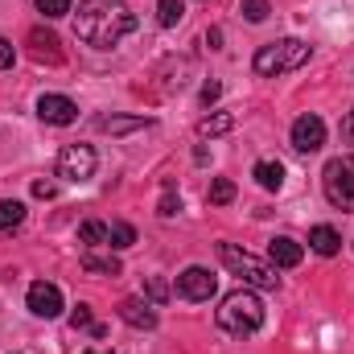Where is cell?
<instances>
[{
	"instance_id": "cell-16",
	"label": "cell",
	"mask_w": 354,
	"mask_h": 354,
	"mask_svg": "<svg viewBox=\"0 0 354 354\" xmlns=\"http://www.w3.org/2000/svg\"><path fill=\"white\" fill-rule=\"evenodd\" d=\"M252 177H256L264 189H280V185H284V165H280V161H256Z\"/></svg>"
},
{
	"instance_id": "cell-11",
	"label": "cell",
	"mask_w": 354,
	"mask_h": 354,
	"mask_svg": "<svg viewBox=\"0 0 354 354\" xmlns=\"http://www.w3.org/2000/svg\"><path fill=\"white\" fill-rule=\"evenodd\" d=\"M268 260L276 268H297L305 260V248H301L297 239H288V235H276V239L268 243Z\"/></svg>"
},
{
	"instance_id": "cell-20",
	"label": "cell",
	"mask_w": 354,
	"mask_h": 354,
	"mask_svg": "<svg viewBox=\"0 0 354 354\" xmlns=\"http://www.w3.org/2000/svg\"><path fill=\"white\" fill-rule=\"evenodd\" d=\"M181 17H185V0H157V21L165 29H174Z\"/></svg>"
},
{
	"instance_id": "cell-12",
	"label": "cell",
	"mask_w": 354,
	"mask_h": 354,
	"mask_svg": "<svg viewBox=\"0 0 354 354\" xmlns=\"http://www.w3.org/2000/svg\"><path fill=\"white\" fill-rule=\"evenodd\" d=\"M120 317H124L132 330H153V326H157L153 305H145V301H136V297H124V301H120Z\"/></svg>"
},
{
	"instance_id": "cell-21",
	"label": "cell",
	"mask_w": 354,
	"mask_h": 354,
	"mask_svg": "<svg viewBox=\"0 0 354 354\" xmlns=\"http://www.w3.org/2000/svg\"><path fill=\"white\" fill-rule=\"evenodd\" d=\"M83 268H87V272H99V276H120V260H111V256H95V252L83 256Z\"/></svg>"
},
{
	"instance_id": "cell-32",
	"label": "cell",
	"mask_w": 354,
	"mask_h": 354,
	"mask_svg": "<svg viewBox=\"0 0 354 354\" xmlns=\"http://www.w3.org/2000/svg\"><path fill=\"white\" fill-rule=\"evenodd\" d=\"M33 198H54V185L50 181H33Z\"/></svg>"
},
{
	"instance_id": "cell-6",
	"label": "cell",
	"mask_w": 354,
	"mask_h": 354,
	"mask_svg": "<svg viewBox=\"0 0 354 354\" xmlns=\"http://www.w3.org/2000/svg\"><path fill=\"white\" fill-rule=\"evenodd\" d=\"M95 165H99V157L91 145H62V153H58V177H66V181H91Z\"/></svg>"
},
{
	"instance_id": "cell-27",
	"label": "cell",
	"mask_w": 354,
	"mask_h": 354,
	"mask_svg": "<svg viewBox=\"0 0 354 354\" xmlns=\"http://www.w3.org/2000/svg\"><path fill=\"white\" fill-rule=\"evenodd\" d=\"M71 326H75V330H87V326H91V305H75Z\"/></svg>"
},
{
	"instance_id": "cell-4",
	"label": "cell",
	"mask_w": 354,
	"mask_h": 354,
	"mask_svg": "<svg viewBox=\"0 0 354 354\" xmlns=\"http://www.w3.org/2000/svg\"><path fill=\"white\" fill-rule=\"evenodd\" d=\"M218 260L231 268L248 288H268V292H272V288L280 284L272 260H256L252 252H243V248H235V243H218Z\"/></svg>"
},
{
	"instance_id": "cell-31",
	"label": "cell",
	"mask_w": 354,
	"mask_h": 354,
	"mask_svg": "<svg viewBox=\"0 0 354 354\" xmlns=\"http://www.w3.org/2000/svg\"><path fill=\"white\" fill-rule=\"evenodd\" d=\"M342 140H346V145L354 149V111L346 115V120H342Z\"/></svg>"
},
{
	"instance_id": "cell-15",
	"label": "cell",
	"mask_w": 354,
	"mask_h": 354,
	"mask_svg": "<svg viewBox=\"0 0 354 354\" xmlns=\"http://www.w3.org/2000/svg\"><path fill=\"white\" fill-rule=\"evenodd\" d=\"M309 248H313L317 256H338L342 235H338L334 227H326V223H322V227H313V231H309Z\"/></svg>"
},
{
	"instance_id": "cell-34",
	"label": "cell",
	"mask_w": 354,
	"mask_h": 354,
	"mask_svg": "<svg viewBox=\"0 0 354 354\" xmlns=\"http://www.w3.org/2000/svg\"><path fill=\"white\" fill-rule=\"evenodd\" d=\"M87 354H95V351H87Z\"/></svg>"
},
{
	"instance_id": "cell-30",
	"label": "cell",
	"mask_w": 354,
	"mask_h": 354,
	"mask_svg": "<svg viewBox=\"0 0 354 354\" xmlns=\"http://www.w3.org/2000/svg\"><path fill=\"white\" fill-rule=\"evenodd\" d=\"M218 95H223V87H218V83H206V87H202V103L210 107V103H214Z\"/></svg>"
},
{
	"instance_id": "cell-8",
	"label": "cell",
	"mask_w": 354,
	"mask_h": 354,
	"mask_svg": "<svg viewBox=\"0 0 354 354\" xmlns=\"http://www.w3.org/2000/svg\"><path fill=\"white\" fill-rule=\"evenodd\" d=\"M29 313H37V317H58L62 313V288L58 284H50V280H37V284H29Z\"/></svg>"
},
{
	"instance_id": "cell-22",
	"label": "cell",
	"mask_w": 354,
	"mask_h": 354,
	"mask_svg": "<svg viewBox=\"0 0 354 354\" xmlns=\"http://www.w3.org/2000/svg\"><path fill=\"white\" fill-rule=\"evenodd\" d=\"M206 198H210L214 206H227V202L235 198V181H231V177H214V181H210V194H206Z\"/></svg>"
},
{
	"instance_id": "cell-1",
	"label": "cell",
	"mask_w": 354,
	"mask_h": 354,
	"mask_svg": "<svg viewBox=\"0 0 354 354\" xmlns=\"http://www.w3.org/2000/svg\"><path fill=\"white\" fill-rule=\"evenodd\" d=\"M132 29H136V12L124 0H83L75 12V33L95 50L120 46Z\"/></svg>"
},
{
	"instance_id": "cell-17",
	"label": "cell",
	"mask_w": 354,
	"mask_h": 354,
	"mask_svg": "<svg viewBox=\"0 0 354 354\" xmlns=\"http://www.w3.org/2000/svg\"><path fill=\"white\" fill-rule=\"evenodd\" d=\"M231 128H235V115L231 111H218V115H206L198 124V136H227Z\"/></svg>"
},
{
	"instance_id": "cell-3",
	"label": "cell",
	"mask_w": 354,
	"mask_h": 354,
	"mask_svg": "<svg viewBox=\"0 0 354 354\" xmlns=\"http://www.w3.org/2000/svg\"><path fill=\"white\" fill-rule=\"evenodd\" d=\"M309 46L301 41V37H280V41H268L256 50V75H264V79H276V75H288V71H301L305 62H309Z\"/></svg>"
},
{
	"instance_id": "cell-2",
	"label": "cell",
	"mask_w": 354,
	"mask_h": 354,
	"mask_svg": "<svg viewBox=\"0 0 354 354\" xmlns=\"http://www.w3.org/2000/svg\"><path fill=\"white\" fill-rule=\"evenodd\" d=\"M218 326H223L227 334H235V338L256 334V330L264 326V305H260V297H256L248 284L235 288V292H227L223 305H218Z\"/></svg>"
},
{
	"instance_id": "cell-25",
	"label": "cell",
	"mask_w": 354,
	"mask_h": 354,
	"mask_svg": "<svg viewBox=\"0 0 354 354\" xmlns=\"http://www.w3.org/2000/svg\"><path fill=\"white\" fill-rule=\"evenodd\" d=\"M243 17H248L252 25H260L268 17V0H243Z\"/></svg>"
},
{
	"instance_id": "cell-23",
	"label": "cell",
	"mask_w": 354,
	"mask_h": 354,
	"mask_svg": "<svg viewBox=\"0 0 354 354\" xmlns=\"http://www.w3.org/2000/svg\"><path fill=\"white\" fill-rule=\"evenodd\" d=\"M79 239L91 243V248H99V243H107V227H103L99 218H87V223L79 227Z\"/></svg>"
},
{
	"instance_id": "cell-33",
	"label": "cell",
	"mask_w": 354,
	"mask_h": 354,
	"mask_svg": "<svg viewBox=\"0 0 354 354\" xmlns=\"http://www.w3.org/2000/svg\"><path fill=\"white\" fill-rule=\"evenodd\" d=\"M206 46L218 50V46H223V29H210V33H206Z\"/></svg>"
},
{
	"instance_id": "cell-19",
	"label": "cell",
	"mask_w": 354,
	"mask_h": 354,
	"mask_svg": "<svg viewBox=\"0 0 354 354\" xmlns=\"http://www.w3.org/2000/svg\"><path fill=\"white\" fill-rule=\"evenodd\" d=\"M25 223V202L17 198H0V231H12Z\"/></svg>"
},
{
	"instance_id": "cell-29",
	"label": "cell",
	"mask_w": 354,
	"mask_h": 354,
	"mask_svg": "<svg viewBox=\"0 0 354 354\" xmlns=\"http://www.w3.org/2000/svg\"><path fill=\"white\" fill-rule=\"evenodd\" d=\"M4 66H12V41L8 37H0V71Z\"/></svg>"
},
{
	"instance_id": "cell-9",
	"label": "cell",
	"mask_w": 354,
	"mask_h": 354,
	"mask_svg": "<svg viewBox=\"0 0 354 354\" xmlns=\"http://www.w3.org/2000/svg\"><path fill=\"white\" fill-rule=\"evenodd\" d=\"M326 145V124H322V115H301L297 124H292V149L297 153H317Z\"/></svg>"
},
{
	"instance_id": "cell-24",
	"label": "cell",
	"mask_w": 354,
	"mask_h": 354,
	"mask_svg": "<svg viewBox=\"0 0 354 354\" xmlns=\"http://www.w3.org/2000/svg\"><path fill=\"white\" fill-rule=\"evenodd\" d=\"M37 8H41L50 21H58V17H66V12L75 8V0H37Z\"/></svg>"
},
{
	"instance_id": "cell-13",
	"label": "cell",
	"mask_w": 354,
	"mask_h": 354,
	"mask_svg": "<svg viewBox=\"0 0 354 354\" xmlns=\"http://www.w3.org/2000/svg\"><path fill=\"white\" fill-rule=\"evenodd\" d=\"M29 54L37 58V62H62V50H58V37L54 33H46V29H33L29 33Z\"/></svg>"
},
{
	"instance_id": "cell-28",
	"label": "cell",
	"mask_w": 354,
	"mask_h": 354,
	"mask_svg": "<svg viewBox=\"0 0 354 354\" xmlns=\"http://www.w3.org/2000/svg\"><path fill=\"white\" fill-rule=\"evenodd\" d=\"M149 297H153V301H165V297H169L165 280H149Z\"/></svg>"
},
{
	"instance_id": "cell-5",
	"label": "cell",
	"mask_w": 354,
	"mask_h": 354,
	"mask_svg": "<svg viewBox=\"0 0 354 354\" xmlns=\"http://www.w3.org/2000/svg\"><path fill=\"white\" fill-rule=\"evenodd\" d=\"M322 185L338 210H354V157H334L322 174Z\"/></svg>"
},
{
	"instance_id": "cell-18",
	"label": "cell",
	"mask_w": 354,
	"mask_h": 354,
	"mask_svg": "<svg viewBox=\"0 0 354 354\" xmlns=\"http://www.w3.org/2000/svg\"><path fill=\"white\" fill-rule=\"evenodd\" d=\"M132 243H136V227H132V223H111V227H107V248L128 252Z\"/></svg>"
},
{
	"instance_id": "cell-26",
	"label": "cell",
	"mask_w": 354,
	"mask_h": 354,
	"mask_svg": "<svg viewBox=\"0 0 354 354\" xmlns=\"http://www.w3.org/2000/svg\"><path fill=\"white\" fill-rule=\"evenodd\" d=\"M177 210H181V198H177L174 189H169V194H165V198L157 202V214H165V218H174Z\"/></svg>"
},
{
	"instance_id": "cell-7",
	"label": "cell",
	"mask_w": 354,
	"mask_h": 354,
	"mask_svg": "<svg viewBox=\"0 0 354 354\" xmlns=\"http://www.w3.org/2000/svg\"><path fill=\"white\" fill-rule=\"evenodd\" d=\"M214 288H218V280L210 276V268H185L177 276V297H185V301H210Z\"/></svg>"
},
{
	"instance_id": "cell-10",
	"label": "cell",
	"mask_w": 354,
	"mask_h": 354,
	"mask_svg": "<svg viewBox=\"0 0 354 354\" xmlns=\"http://www.w3.org/2000/svg\"><path fill=\"white\" fill-rule=\"evenodd\" d=\"M37 115H41L46 124L66 128V124L79 120V107H75V99H66V95H41V99H37Z\"/></svg>"
},
{
	"instance_id": "cell-14",
	"label": "cell",
	"mask_w": 354,
	"mask_h": 354,
	"mask_svg": "<svg viewBox=\"0 0 354 354\" xmlns=\"http://www.w3.org/2000/svg\"><path fill=\"white\" fill-rule=\"evenodd\" d=\"M99 132H111V136H124V132H140V128H153L149 115H103L95 120Z\"/></svg>"
}]
</instances>
